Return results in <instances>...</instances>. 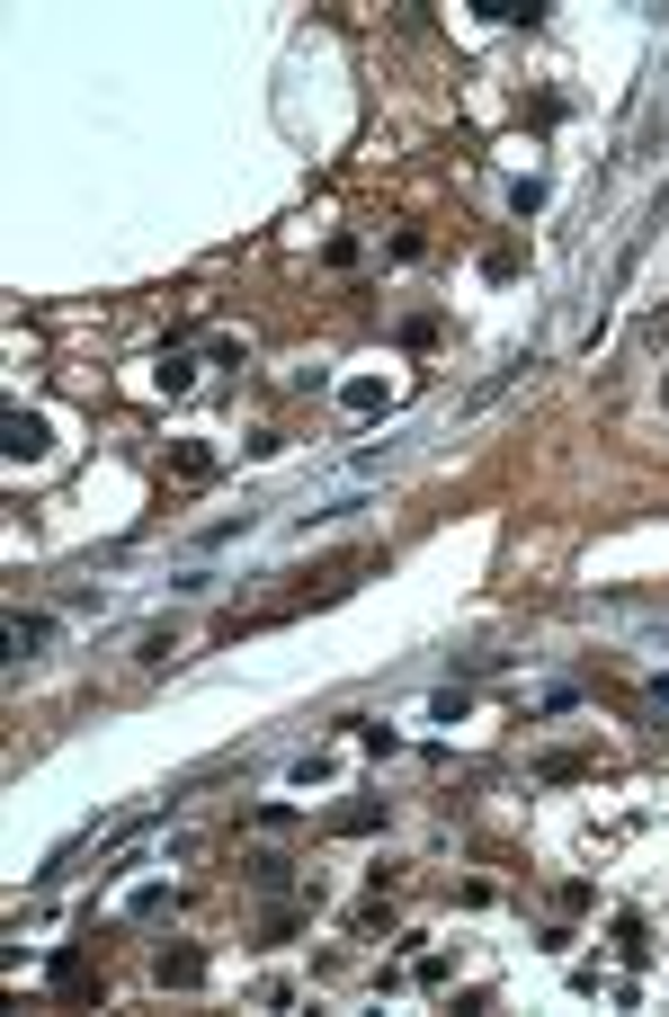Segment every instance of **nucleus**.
<instances>
[{
    "label": "nucleus",
    "mask_w": 669,
    "mask_h": 1017,
    "mask_svg": "<svg viewBox=\"0 0 669 1017\" xmlns=\"http://www.w3.org/2000/svg\"><path fill=\"white\" fill-rule=\"evenodd\" d=\"M10 455H45V420L36 411H10Z\"/></svg>",
    "instance_id": "f257e3e1"
},
{
    "label": "nucleus",
    "mask_w": 669,
    "mask_h": 1017,
    "mask_svg": "<svg viewBox=\"0 0 669 1017\" xmlns=\"http://www.w3.org/2000/svg\"><path fill=\"white\" fill-rule=\"evenodd\" d=\"M10 643H19V660H27L36 643H54V617H10Z\"/></svg>",
    "instance_id": "f03ea898"
}]
</instances>
